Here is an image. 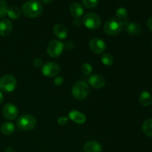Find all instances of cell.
<instances>
[{
	"label": "cell",
	"instance_id": "52a82bcc",
	"mask_svg": "<svg viewBox=\"0 0 152 152\" xmlns=\"http://www.w3.org/2000/svg\"><path fill=\"white\" fill-rule=\"evenodd\" d=\"M65 45L59 40H52L47 47L48 54L52 58H56L62 54Z\"/></svg>",
	"mask_w": 152,
	"mask_h": 152
},
{
	"label": "cell",
	"instance_id": "7402d4cb",
	"mask_svg": "<svg viewBox=\"0 0 152 152\" xmlns=\"http://www.w3.org/2000/svg\"><path fill=\"white\" fill-rule=\"evenodd\" d=\"M102 64L106 66H111L114 63V57L108 53H103L101 56Z\"/></svg>",
	"mask_w": 152,
	"mask_h": 152
},
{
	"label": "cell",
	"instance_id": "5b68a950",
	"mask_svg": "<svg viewBox=\"0 0 152 152\" xmlns=\"http://www.w3.org/2000/svg\"><path fill=\"white\" fill-rule=\"evenodd\" d=\"M83 23L88 29L96 30L100 26L101 19L96 13H88L83 18Z\"/></svg>",
	"mask_w": 152,
	"mask_h": 152
},
{
	"label": "cell",
	"instance_id": "ffe728a7",
	"mask_svg": "<svg viewBox=\"0 0 152 152\" xmlns=\"http://www.w3.org/2000/svg\"><path fill=\"white\" fill-rule=\"evenodd\" d=\"M142 130L146 136L152 137V119H148L142 123Z\"/></svg>",
	"mask_w": 152,
	"mask_h": 152
},
{
	"label": "cell",
	"instance_id": "4fadbf2b",
	"mask_svg": "<svg viewBox=\"0 0 152 152\" xmlns=\"http://www.w3.org/2000/svg\"><path fill=\"white\" fill-rule=\"evenodd\" d=\"M68 118L79 125L84 124L86 122V117L84 114L77 110H73L68 114Z\"/></svg>",
	"mask_w": 152,
	"mask_h": 152
},
{
	"label": "cell",
	"instance_id": "8fae6325",
	"mask_svg": "<svg viewBox=\"0 0 152 152\" xmlns=\"http://www.w3.org/2000/svg\"><path fill=\"white\" fill-rule=\"evenodd\" d=\"M88 80L91 86L96 89L102 88L106 83L105 78L99 74H93L88 77Z\"/></svg>",
	"mask_w": 152,
	"mask_h": 152
},
{
	"label": "cell",
	"instance_id": "30bf717a",
	"mask_svg": "<svg viewBox=\"0 0 152 152\" xmlns=\"http://www.w3.org/2000/svg\"><path fill=\"white\" fill-rule=\"evenodd\" d=\"M3 115L7 120H13L17 118L19 114V110L17 107L12 103H7L3 107Z\"/></svg>",
	"mask_w": 152,
	"mask_h": 152
},
{
	"label": "cell",
	"instance_id": "44dd1931",
	"mask_svg": "<svg viewBox=\"0 0 152 152\" xmlns=\"http://www.w3.org/2000/svg\"><path fill=\"white\" fill-rule=\"evenodd\" d=\"M7 16L12 19H17L22 15V11L18 7H11L7 10Z\"/></svg>",
	"mask_w": 152,
	"mask_h": 152
},
{
	"label": "cell",
	"instance_id": "7a4b0ae2",
	"mask_svg": "<svg viewBox=\"0 0 152 152\" xmlns=\"http://www.w3.org/2000/svg\"><path fill=\"white\" fill-rule=\"evenodd\" d=\"M129 22L126 20L120 21L117 19H110L104 25V31L109 36H116L123 31Z\"/></svg>",
	"mask_w": 152,
	"mask_h": 152
},
{
	"label": "cell",
	"instance_id": "277c9868",
	"mask_svg": "<svg viewBox=\"0 0 152 152\" xmlns=\"http://www.w3.org/2000/svg\"><path fill=\"white\" fill-rule=\"evenodd\" d=\"M18 128L22 131H31L34 129L37 125V120L34 116L31 114H23L17 120Z\"/></svg>",
	"mask_w": 152,
	"mask_h": 152
},
{
	"label": "cell",
	"instance_id": "e0dca14e",
	"mask_svg": "<svg viewBox=\"0 0 152 152\" xmlns=\"http://www.w3.org/2000/svg\"><path fill=\"white\" fill-rule=\"evenodd\" d=\"M126 27V31L131 36H137L141 32V26L137 22H129Z\"/></svg>",
	"mask_w": 152,
	"mask_h": 152
},
{
	"label": "cell",
	"instance_id": "5bb4252c",
	"mask_svg": "<svg viewBox=\"0 0 152 152\" xmlns=\"http://www.w3.org/2000/svg\"><path fill=\"white\" fill-rule=\"evenodd\" d=\"M83 151L84 152H102V148L99 142L91 140L85 144Z\"/></svg>",
	"mask_w": 152,
	"mask_h": 152
},
{
	"label": "cell",
	"instance_id": "d6986e66",
	"mask_svg": "<svg viewBox=\"0 0 152 152\" xmlns=\"http://www.w3.org/2000/svg\"><path fill=\"white\" fill-rule=\"evenodd\" d=\"M15 131V126L13 123H10V122H7L1 125V132L3 134L8 135L12 134Z\"/></svg>",
	"mask_w": 152,
	"mask_h": 152
},
{
	"label": "cell",
	"instance_id": "4316f807",
	"mask_svg": "<svg viewBox=\"0 0 152 152\" xmlns=\"http://www.w3.org/2000/svg\"><path fill=\"white\" fill-rule=\"evenodd\" d=\"M33 63H34V66L37 67V68H40V67L43 66V65H44L43 61L41 59H39V58H36L34 60V62H33Z\"/></svg>",
	"mask_w": 152,
	"mask_h": 152
},
{
	"label": "cell",
	"instance_id": "836d02e7",
	"mask_svg": "<svg viewBox=\"0 0 152 152\" xmlns=\"http://www.w3.org/2000/svg\"><path fill=\"white\" fill-rule=\"evenodd\" d=\"M151 46H152V40H151Z\"/></svg>",
	"mask_w": 152,
	"mask_h": 152
},
{
	"label": "cell",
	"instance_id": "f1b7e54d",
	"mask_svg": "<svg viewBox=\"0 0 152 152\" xmlns=\"http://www.w3.org/2000/svg\"><path fill=\"white\" fill-rule=\"evenodd\" d=\"M64 81V79L62 77H56L55 78L54 81H53V83H54L55 86H60V85L62 84Z\"/></svg>",
	"mask_w": 152,
	"mask_h": 152
},
{
	"label": "cell",
	"instance_id": "7c38bea8",
	"mask_svg": "<svg viewBox=\"0 0 152 152\" xmlns=\"http://www.w3.org/2000/svg\"><path fill=\"white\" fill-rule=\"evenodd\" d=\"M13 29V24L10 20L3 19L0 21V35L1 37H7L11 33Z\"/></svg>",
	"mask_w": 152,
	"mask_h": 152
},
{
	"label": "cell",
	"instance_id": "8992f818",
	"mask_svg": "<svg viewBox=\"0 0 152 152\" xmlns=\"http://www.w3.org/2000/svg\"><path fill=\"white\" fill-rule=\"evenodd\" d=\"M16 86V80L10 74H6L0 78V89L4 92H12Z\"/></svg>",
	"mask_w": 152,
	"mask_h": 152
},
{
	"label": "cell",
	"instance_id": "83f0119b",
	"mask_svg": "<svg viewBox=\"0 0 152 152\" xmlns=\"http://www.w3.org/2000/svg\"><path fill=\"white\" fill-rule=\"evenodd\" d=\"M68 118L66 117H61L58 119V123L60 126H65L67 123H68Z\"/></svg>",
	"mask_w": 152,
	"mask_h": 152
},
{
	"label": "cell",
	"instance_id": "2e32d148",
	"mask_svg": "<svg viewBox=\"0 0 152 152\" xmlns=\"http://www.w3.org/2000/svg\"><path fill=\"white\" fill-rule=\"evenodd\" d=\"M83 7L78 2H73L70 5V13L74 18H80L83 14Z\"/></svg>",
	"mask_w": 152,
	"mask_h": 152
},
{
	"label": "cell",
	"instance_id": "1f68e13d",
	"mask_svg": "<svg viewBox=\"0 0 152 152\" xmlns=\"http://www.w3.org/2000/svg\"><path fill=\"white\" fill-rule=\"evenodd\" d=\"M41 1L42 2L45 3V4H50V3H51L53 0H41Z\"/></svg>",
	"mask_w": 152,
	"mask_h": 152
},
{
	"label": "cell",
	"instance_id": "d4e9b609",
	"mask_svg": "<svg viewBox=\"0 0 152 152\" xmlns=\"http://www.w3.org/2000/svg\"><path fill=\"white\" fill-rule=\"evenodd\" d=\"M7 4L5 0H0V19L4 17L7 13Z\"/></svg>",
	"mask_w": 152,
	"mask_h": 152
},
{
	"label": "cell",
	"instance_id": "f546056e",
	"mask_svg": "<svg viewBox=\"0 0 152 152\" xmlns=\"http://www.w3.org/2000/svg\"><path fill=\"white\" fill-rule=\"evenodd\" d=\"M147 25H148V27L150 29V31H152V17H151L148 19V22H147Z\"/></svg>",
	"mask_w": 152,
	"mask_h": 152
},
{
	"label": "cell",
	"instance_id": "ba28073f",
	"mask_svg": "<svg viewBox=\"0 0 152 152\" xmlns=\"http://www.w3.org/2000/svg\"><path fill=\"white\" fill-rule=\"evenodd\" d=\"M59 71H60V68L57 63L50 62L43 65L42 71L44 76L49 78H53V77H56L59 74Z\"/></svg>",
	"mask_w": 152,
	"mask_h": 152
},
{
	"label": "cell",
	"instance_id": "603a6c76",
	"mask_svg": "<svg viewBox=\"0 0 152 152\" xmlns=\"http://www.w3.org/2000/svg\"><path fill=\"white\" fill-rule=\"evenodd\" d=\"M115 14L117 19H119V20H126V17L128 16V11L126 10V8H124V7H119V8L116 10Z\"/></svg>",
	"mask_w": 152,
	"mask_h": 152
},
{
	"label": "cell",
	"instance_id": "4dcf8cb0",
	"mask_svg": "<svg viewBox=\"0 0 152 152\" xmlns=\"http://www.w3.org/2000/svg\"><path fill=\"white\" fill-rule=\"evenodd\" d=\"M3 101H4V95H3V94L0 91V105L2 103Z\"/></svg>",
	"mask_w": 152,
	"mask_h": 152
},
{
	"label": "cell",
	"instance_id": "3957f363",
	"mask_svg": "<svg viewBox=\"0 0 152 152\" xmlns=\"http://www.w3.org/2000/svg\"><path fill=\"white\" fill-rule=\"evenodd\" d=\"M88 85L84 81H79L76 83L72 87V95L75 99L78 100H83L86 99L89 94Z\"/></svg>",
	"mask_w": 152,
	"mask_h": 152
},
{
	"label": "cell",
	"instance_id": "ac0fdd59",
	"mask_svg": "<svg viewBox=\"0 0 152 152\" xmlns=\"http://www.w3.org/2000/svg\"><path fill=\"white\" fill-rule=\"evenodd\" d=\"M139 100L141 105L145 107L149 106L152 103V96L151 94L147 91L141 92L139 96Z\"/></svg>",
	"mask_w": 152,
	"mask_h": 152
},
{
	"label": "cell",
	"instance_id": "9a60e30c",
	"mask_svg": "<svg viewBox=\"0 0 152 152\" xmlns=\"http://www.w3.org/2000/svg\"><path fill=\"white\" fill-rule=\"evenodd\" d=\"M53 34L57 38L64 39L68 37V30L62 24H57L53 27Z\"/></svg>",
	"mask_w": 152,
	"mask_h": 152
},
{
	"label": "cell",
	"instance_id": "6da1fadb",
	"mask_svg": "<svg viewBox=\"0 0 152 152\" xmlns=\"http://www.w3.org/2000/svg\"><path fill=\"white\" fill-rule=\"evenodd\" d=\"M43 7L38 0H29L22 5V13L28 18H36L42 13Z\"/></svg>",
	"mask_w": 152,
	"mask_h": 152
},
{
	"label": "cell",
	"instance_id": "cb8c5ba5",
	"mask_svg": "<svg viewBox=\"0 0 152 152\" xmlns=\"http://www.w3.org/2000/svg\"><path fill=\"white\" fill-rule=\"evenodd\" d=\"M83 6L88 9H92L96 7L99 3V0H82Z\"/></svg>",
	"mask_w": 152,
	"mask_h": 152
},
{
	"label": "cell",
	"instance_id": "d6a6232c",
	"mask_svg": "<svg viewBox=\"0 0 152 152\" xmlns=\"http://www.w3.org/2000/svg\"><path fill=\"white\" fill-rule=\"evenodd\" d=\"M6 152H14V150H13V148L12 147H8L6 149Z\"/></svg>",
	"mask_w": 152,
	"mask_h": 152
},
{
	"label": "cell",
	"instance_id": "9c48e42d",
	"mask_svg": "<svg viewBox=\"0 0 152 152\" xmlns=\"http://www.w3.org/2000/svg\"><path fill=\"white\" fill-rule=\"evenodd\" d=\"M89 47L93 53L96 54H102L105 51L106 45L105 42L101 39L94 38L89 42Z\"/></svg>",
	"mask_w": 152,
	"mask_h": 152
},
{
	"label": "cell",
	"instance_id": "484cf974",
	"mask_svg": "<svg viewBox=\"0 0 152 152\" xmlns=\"http://www.w3.org/2000/svg\"><path fill=\"white\" fill-rule=\"evenodd\" d=\"M82 72L84 75L89 76L92 73V70H93V67L90 63H84L82 66Z\"/></svg>",
	"mask_w": 152,
	"mask_h": 152
}]
</instances>
